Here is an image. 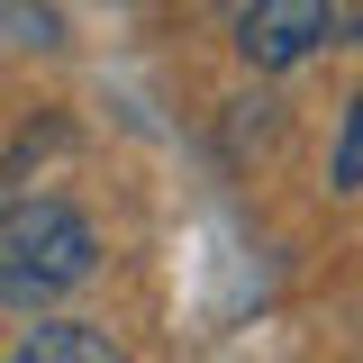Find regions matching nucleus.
<instances>
[{
    "mask_svg": "<svg viewBox=\"0 0 363 363\" xmlns=\"http://www.w3.org/2000/svg\"><path fill=\"white\" fill-rule=\"evenodd\" d=\"M91 264H100V236H91V218L73 209V200H9L0 209V300L9 309L37 318L45 300H64L73 281H91Z\"/></svg>",
    "mask_w": 363,
    "mask_h": 363,
    "instance_id": "obj_1",
    "label": "nucleus"
},
{
    "mask_svg": "<svg viewBox=\"0 0 363 363\" xmlns=\"http://www.w3.org/2000/svg\"><path fill=\"white\" fill-rule=\"evenodd\" d=\"M18 363H118V336L109 327H82V318H37V327H18Z\"/></svg>",
    "mask_w": 363,
    "mask_h": 363,
    "instance_id": "obj_3",
    "label": "nucleus"
},
{
    "mask_svg": "<svg viewBox=\"0 0 363 363\" xmlns=\"http://www.w3.org/2000/svg\"><path fill=\"white\" fill-rule=\"evenodd\" d=\"M336 28H345L336 0H245V18H236V55H245L255 73H291V64H309Z\"/></svg>",
    "mask_w": 363,
    "mask_h": 363,
    "instance_id": "obj_2",
    "label": "nucleus"
},
{
    "mask_svg": "<svg viewBox=\"0 0 363 363\" xmlns=\"http://www.w3.org/2000/svg\"><path fill=\"white\" fill-rule=\"evenodd\" d=\"M327 182H336V191H363V91H354V109H345V128H336Z\"/></svg>",
    "mask_w": 363,
    "mask_h": 363,
    "instance_id": "obj_4",
    "label": "nucleus"
}]
</instances>
